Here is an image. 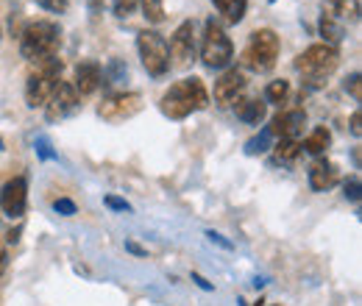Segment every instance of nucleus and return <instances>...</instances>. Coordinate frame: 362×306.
Wrapping results in <instances>:
<instances>
[{
    "mask_svg": "<svg viewBox=\"0 0 362 306\" xmlns=\"http://www.w3.org/2000/svg\"><path fill=\"white\" fill-rule=\"evenodd\" d=\"M337 181H340V173H337V165H334V162L317 159L315 165L310 167V187H313L315 192H326V189H332Z\"/></svg>",
    "mask_w": 362,
    "mask_h": 306,
    "instance_id": "2eb2a0df",
    "label": "nucleus"
},
{
    "mask_svg": "<svg viewBox=\"0 0 362 306\" xmlns=\"http://www.w3.org/2000/svg\"><path fill=\"white\" fill-rule=\"evenodd\" d=\"M192 281H198V287H204V290H212V284L206 278H201V276H192Z\"/></svg>",
    "mask_w": 362,
    "mask_h": 306,
    "instance_id": "473e14b6",
    "label": "nucleus"
},
{
    "mask_svg": "<svg viewBox=\"0 0 362 306\" xmlns=\"http://www.w3.org/2000/svg\"><path fill=\"white\" fill-rule=\"evenodd\" d=\"M304 126H307V112L296 106V109L279 112L271 120L268 131H271V136H279V139H298V134L304 131Z\"/></svg>",
    "mask_w": 362,
    "mask_h": 306,
    "instance_id": "f8f14e48",
    "label": "nucleus"
},
{
    "mask_svg": "<svg viewBox=\"0 0 362 306\" xmlns=\"http://www.w3.org/2000/svg\"><path fill=\"white\" fill-rule=\"evenodd\" d=\"M234 59V45L223 31V25L209 17L204 25V37H201V61L206 70H226Z\"/></svg>",
    "mask_w": 362,
    "mask_h": 306,
    "instance_id": "39448f33",
    "label": "nucleus"
},
{
    "mask_svg": "<svg viewBox=\"0 0 362 306\" xmlns=\"http://www.w3.org/2000/svg\"><path fill=\"white\" fill-rule=\"evenodd\" d=\"M234 112H237V117H240L243 123L259 126V123L265 120V114H268V103L259 100V98H237V100H234Z\"/></svg>",
    "mask_w": 362,
    "mask_h": 306,
    "instance_id": "dca6fc26",
    "label": "nucleus"
},
{
    "mask_svg": "<svg viewBox=\"0 0 362 306\" xmlns=\"http://www.w3.org/2000/svg\"><path fill=\"white\" fill-rule=\"evenodd\" d=\"M329 145H332V134H329V129H323V126H320V129H315V131L304 139V145H301V148H304L307 153H313V156H320Z\"/></svg>",
    "mask_w": 362,
    "mask_h": 306,
    "instance_id": "412c9836",
    "label": "nucleus"
},
{
    "mask_svg": "<svg viewBox=\"0 0 362 306\" xmlns=\"http://www.w3.org/2000/svg\"><path fill=\"white\" fill-rule=\"evenodd\" d=\"M346 92H351L354 100H362V87H360V73H351L346 78Z\"/></svg>",
    "mask_w": 362,
    "mask_h": 306,
    "instance_id": "cd10ccee",
    "label": "nucleus"
},
{
    "mask_svg": "<svg viewBox=\"0 0 362 306\" xmlns=\"http://www.w3.org/2000/svg\"><path fill=\"white\" fill-rule=\"evenodd\" d=\"M206 106H209V92H206L204 81L198 76L181 78V81H176L173 87L159 98V109L170 120H184L192 112H201Z\"/></svg>",
    "mask_w": 362,
    "mask_h": 306,
    "instance_id": "f257e3e1",
    "label": "nucleus"
},
{
    "mask_svg": "<svg viewBox=\"0 0 362 306\" xmlns=\"http://www.w3.org/2000/svg\"><path fill=\"white\" fill-rule=\"evenodd\" d=\"M243 89H245V76H243V70L231 67V70H226V73L215 81V100L228 106V103H234V100L243 95Z\"/></svg>",
    "mask_w": 362,
    "mask_h": 306,
    "instance_id": "ddd939ff",
    "label": "nucleus"
},
{
    "mask_svg": "<svg viewBox=\"0 0 362 306\" xmlns=\"http://www.w3.org/2000/svg\"><path fill=\"white\" fill-rule=\"evenodd\" d=\"M53 209L59 212V215H64V218H73L78 209H76V204L70 201V198H59V201H53Z\"/></svg>",
    "mask_w": 362,
    "mask_h": 306,
    "instance_id": "bb28decb",
    "label": "nucleus"
},
{
    "mask_svg": "<svg viewBox=\"0 0 362 306\" xmlns=\"http://www.w3.org/2000/svg\"><path fill=\"white\" fill-rule=\"evenodd\" d=\"M59 42H62V28L53 20H34L20 34V53L23 59L40 64L50 56H56Z\"/></svg>",
    "mask_w": 362,
    "mask_h": 306,
    "instance_id": "f03ea898",
    "label": "nucleus"
},
{
    "mask_svg": "<svg viewBox=\"0 0 362 306\" xmlns=\"http://www.w3.org/2000/svg\"><path fill=\"white\" fill-rule=\"evenodd\" d=\"M271 3H276V0H271Z\"/></svg>",
    "mask_w": 362,
    "mask_h": 306,
    "instance_id": "72a5a7b5",
    "label": "nucleus"
},
{
    "mask_svg": "<svg viewBox=\"0 0 362 306\" xmlns=\"http://www.w3.org/2000/svg\"><path fill=\"white\" fill-rule=\"evenodd\" d=\"M323 14L334 17V20H360V0H323Z\"/></svg>",
    "mask_w": 362,
    "mask_h": 306,
    "instance_id": "f3484780",
    "label": "nucleus"
},
{
    "mask_svg": "<svg viewBox=\"0 0 362 306\" xmlns=\"http://www.w3.org/2000/svg\"><path fill=\"white\" fill-rule=\"evenodd\" d=\"M25 206H28V184H25L23 175H17V178L3 184V189H0V209L8 218H23Z\"/></svg>",
    "mask_w": 362,
    "mask_h": 306,
    "instance_id": "9b49d317",
    "label": "nucleus"
},
{
    "mask_svg": "<svg viewBox=\"0 0 362 306\" xmlns=\"http://www.w3.org/2000/svg\"><path fill=\"white\" fill-rule=\"evenodd\" d=\"M195 23L192 20H184L179 28L173 31L170 45H168V53H170V67L173 70H189L192 61H195Z\"/></svg>",
    "mask_w": 362,
    "mask_h": 306,
    "instance_id": "1a4fd4ad",
    "label": "nucleus"
},
{
    "mask_svg": "<svg viewBox=\"0 0 362 306\" xmlns=\"http://www.w3.org/2000/svg\"><path fill=\"white\" fill-rule=\"evenodd\" d=\"M100 84H103V67L98 61H92V59L78 61V67H76V84H73V89L78 92V98L98 92Z\"/></svg>",
    "mask_w": 362,
    "mask_h": 306,
    "instance_id": "4468645a",
    "label": "nucleus"
},
{
    "mask_svg": "<svg viewBox=\"0 0 362 306\" xmlns=\"http://www.w3.org/2000/svg\"><path fill=\"white\" fill-rule=\"evenodd\" d=\"M106 206H109V209H117V212H129V209H132L126 201H120V198H115V195H106Z\"/></svg>",
    "mask_w": 362,
    "mask_h": 306,
    "instance_id": "c756f323",
    "label": "nucleus"
},
{
    "mask_svg": "<svg viewBox=\"0 0 362 306\" xmlns=\"http://www.w3.org/2000/svg\"><path fill=\"white\" fill-rule=\"evenodd\" d=\"M212 3L223 14V20L231 23V25H237L245 17V11H248V0H212Z\"/></svg>",
    "mask_w": 362,
    "mask_h": 306,
    "instance_id": "a211bd4d",
    "label": "nucleus"
},
{
    "mask_svg": "<svg viewBox=\"0 0 362 306\" xmlns=\"http://www.w3.org/2000/svg\"><path fill=\"white\" fill-rule=\"evenodd\" d=\"M346 198L354 201V204L360 201V178H357V175H351V178L346 181Z\"/></svg>",
    "mask_w": 362,
    "mask_h": 306,
    "instance_id": "c85d7f7f",
    "label": "nucleus"
},
{
    "mask_svg": "<svg viewBox=\"0 0 362 306\" xmlns=\"http://www.w3.org/2000/svg\"><path fill=\"white\" fill-rule=\"evenodd\" d=\"M40 8H45V11H50V14H64L67 11V0H34Z\"/></svg>",
    "mask_w": 362,
    "mask_h": 306,
    "instance_id": "a878e982",
    "label": "nucleus"
},
{
    "mask_svg": "<svg viewBox=\"0 0 362 306\" xmlns=\"http://www.w3.org/2000/svg\"><path fill=\"white\" fill-rule=\"evenodd\" d=\"M279 34L273 28H257L240 53V64L251 73H271L279 59Z\"/></svg>",
    "mask_w": 362,
    "mask_h": 306,
    "instance_id": "20e7f679",
    "label": "nucleus"
},
{
    "mask_svg": "<svg viewBox=\"0 0 362 306\" xmlns=\"http://www.w3.org/2000/svg\"><path fill=\"white\" fill-rule=\"evenodd\" d=\"M62 67H64V64H62V59H56V56H50V59L37 64V70H34V73L28 76V81H25V103H28V109L45 106L50 92L62 81Z\"/></svg>",
    "mask_w": 362,
    "mask_h": 306,
    "instance_id": "423d86ee",
    "label": "nucleus"
},
{
    "mask_svg": "<svg viewBox=\"0 0 362 306\" xmlns=\"http://www.w3.org/2000/svg\"><path fill=\"white\" fill-rule=\"evenodd\" d=\"M136 50H139V59H142V67L148 70V76L153 78H162L168 76L170 70V53H168V42L162 34L156 31H139L136 34Z\"/></svg>",
    "mask_w": 362,
    "mask_h": 306,
    "instance_id": "0eeeda50",
    "label": "nucleus"
},
{
    "mask_svg": "<svg viewBox=\"0 0 362 306\" xmlns=\"http://www.w3.org/2000/svg\"><path fill=\"white\" fill-rule=\"evenodd\" d=\"M320 37L326 40L323 45L337 47V45L343 42V37H346V28H343V23H340V20H334V17L323 14V17H320Z\"/></svg>",
    "mask_w": 362,
    "mask_h": 306,
    "instance_id": "6ab92c4d",
    "label": "nucleus"
},
{
    "mask_svg": "<svg viewBox=\"0 0 362 306\" xmlns=\"http://www.w3.org/2000/svg\"><path fill=\"white\" fill-rule=\"evenodd\" d=\"M340 64V50L332 45H310L304 53L296 56V70L304 76L310 87H320L323 78H329Z\"/></svg>",
    "mask_w": 362,
    "mask_h": 306,
    "instance_id": "7ed1b4c3",
    "label": "nucleus"
},
{
    "mask_svg": "<svg viewBox=\"0 0 362 306\" xmlns=\"http://www.w3.org/2000/svg\"><path fill=\"white\" fill-rule=\"evenodd\" d=\"M78 106H81V98H78V92L73 89V84H70V81H59L45 103L47 123H62V120L73 117V114L78 112Z\"/></svg>",
    "mask_w": 362,
    "mask_h": 306,
    "instance_id": "9d476101",
    "label": "nucleus"
},
{
    "mask_svg": "<svg viewBox=\"0 0 362 306\" xmlns=\"http://www.w3.org/2000/svg\"><path fill=\"white\" fill-rule=\"evenodd\" d=\"M142 11H145V20L153 23V25H162L165 23V0H139Z\"/></svg>",
    "mask_w": 362,
    "mask_h": 306,
    "instance_id": "4be33fe9",
    "label": "nucleus"
},
{
    "mask_svg": "<svg viewBox=\"0 0 362 306\" xmlns=\"http://www.w3.org/2000/svg\"><path fill=\"white\" fill-rule=\"evenodd\" d=\"M136 6H139V0H115V14H117L120 20H126V17L134 14Z\"/></svg>",
    "mask_w": 362,
    "mask_h": 306,
    "instance_id": "b1692460",
    "label": "nucleus"
},
{
    "mask_svg": "<svg viewBox=\"0 0 362 306\" xmlns=\"http://www.w3.org/2000/svg\"><path fill=\"white\" fill-rule=\"evenodd\" d=\"M142 95L139 92H109L98 103V117L106 123H126L142 112Z\"/></svg>",
    "mask_w": 362,
    "mask_h": 306,
    "instance_id": "6e6552de",
    "label": "nucleus"
},
{
    "mask_svg": "<svg viewBox=\"0 0 362 306\" xmlns=\"http://www.w3.org/2000/svg\"><path fill=\"white\" fill-rule=\"evenodd\" d=\"M287 95H290V84H287L284 78L271 81L268 89H265V100H268V103H284V100H287Z\"/></svg>",
    "mask_w": 362,
    "mask_h": 306,
    "instance_id": "5701e85b",
    "label": "nucleus"
},
{
    "mask_svg": "<svg viewBox=\"0 0 362 306\" xmlns=\"http://www.w3.org/2000/svg\"><path fill=\"white\" fill-rule=\"evenodd\" d=\"M351 134H354V136H360L362 134V114L360 112H354V114H351Z\"/></svg>",
    "mask_w": 362,
    "mask_h": 306,
    "instance_id": "7c9ffc66",
    "label": "nucleus"
},
{
    "mask_svg": "<svg viewBox=\"0 0 362 306\" xmlns=\"http://www.w3.org/2000/svg\"><path fill=\"white\" fill-rule=\"evenodd\" d=\"M268 145H271V131L265 129L257 139L248 142V153H262V151H268Z\"/></svg>",
    "mask_w": 362,
    "mask_h": 306,
    "instance_id": "393cba45",
    "label": "nucleus"
},
{
    "mask_svg": "<svg viewBox=\"0 0 362 306\" xmlns=\"http://www.w3.org/2000/svg\"><path fill=\"white\" fill-rule=\"evenodd\" d=\"M273 153H276V159H279L281 165H293V162L301 156V142H298V139H279V142L273 145Z\"/></svg>",
    "mask_w": 362,
    "mask_h": 306,
    "instance_id": "aec40b11",
    "label": "nucleus"
},
{
    "mask_svg": "<svg viewBox=\"0 0 362 306\" xmlns=\"http://www.w3.org/2000/svg\"><path fill=\"white\" fill-rule=\"evenodd\" d=\"M206 237H209V240H212V242H221V245H223V248H231V242H226V240H223V237H221V234H215V231H209V234H206Z\"/></svg>",
    "mask_w": 362,
    "mask_h": 306,
    "instance_id": "2f4dec72",
    "label": "nucleus"
}]
</instances>
